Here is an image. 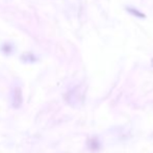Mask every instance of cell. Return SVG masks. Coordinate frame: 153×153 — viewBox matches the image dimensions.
Segmentation results:
<instances>
[{
    "mask_svg": "<svg viewBox=\"0 0 153 153\" xmlns=\"http://www.w3.org/2000/svg\"><path fill=\"white\" fill-rule=\"evenodd\" d=\"M126 10H128L129 13H130L131 15H133V16H135L137 18H140V19H145V15L143 14V13H141L140 10H137V8H132V7H126Z\"/></svg>",
    "mask_w": 153,
    "mask_h": 153,
    "instance_id": "7a4b0ae2",
    "label": "cell"
},
{
    "mask_svg": "<svg viewBox=\"0 0 153 153\" xmlns=\"http://www.w3.org/2000/svg\"><path fill=\"white\" fill-rule=\"evenodd\" d=\"M12 106L14 108H19V107L22 105L23 102V97H22V92H21L20 88H15L12 92Z\"/></svg>",
    "mask_w": 153,
    "mask_h": 153,
    "instance_id": "6da1fadb",
    "label": "cell"
}]
</instances>
